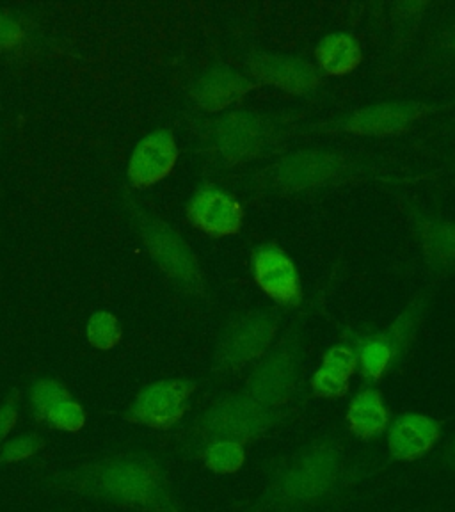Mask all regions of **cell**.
Masks as SVG:
<instances>
[{
    "label": "cell",
    "mask_w": 455,
    "mask_h": 512,
    "mask_svg": "<svg viewBox=\"0 0 455 512\" xmlns=\"http://www.w3.org/2000/svg\"><path fill=\"white\" fill-rule=\"evenodd\" d=\"M239 89L237 80L230 77H216L203 88L200 102L208 109H221L232 102L233 96H237Z\"/></svg>",
    "instance_id": "obj_21"
},
{
    "label": "cell",
    "mask_w": 455,
    "mask_h": 512,
    "mask_svg": "<svg viewBox=\"0 0 455 512\" xmlns=\"http://www.w3.org/2000/svg\"><path fill=\"white\" fill-rule=\"evenodd\" d=\"M272 326L265 320H248L228 336L223 347V360L228 365H242L253 360L271 342Z\"/></svg>",
    "instance_id": "obj_10"
},
{
    "label": "cell",
    "mask_w": 455,
    "mask_h": 512,
    "mask_svg": "<svg viewBox=\"0 0 455 512\" xmlns=\"http://www.w3.org/2000/svg\"><path fill=\"white\" fill-rule=\"evenodd\" d=\"M288 386V365L285 361H272L256 376L253 393L258 404H274L285 395Z\"/></svg>",
    "instance_id": "obj_15"
},
{
    "label": "cell",
    "mask_w": 455,
    "mask_h": 512,
    "mask_svg": "<svg viewBox=\"0 0 455 512\" xmlns=\"http://www.w3.org/2000/svg\"><path fill=\"white\" fill-rule=\"evenodd\" d=\"M347 424L360 440H372L390 427V413L384 406L381 393L365 390L352 399L347 409Z\"/></svg>",
    "instance_id": "obj_9"
},
{
    "label": "cell",
    "mask_w": 455,
    "mask_h": 512,
    "mask_svg": "<svg viewBox=\"0 0 455 512\" xmlns=\"http://www.w3.org/2000/svg\"><path fill=\"white\" fill-rule=\"evenodd\" d=\"M361 365H363V372L365 376L370 379H381L386 368L392 361V344L388 338H372L368 340L367 344L361 347L360 352Z\"/></svg>",
    "instance_id": "obj_20"
},
{
    "label": "cell",
    "mask_w": 455,
    "mask_h": 512,
    "mask_svg": "<svg viewBox=\"0 0 455 512\" xmlns=\"http://www.w3.org/2000/svg\"><path fill=\"white\" fill-rule=\"evenodd\" d=\"M440 441V424L420 413H406L388 431V448L399 461H416Z\"/></svg>",
    "instance_id": "obj_6"
},
{
    "label": "cell",
    "mask_w": 455,
    "mask_h": 512,
    "mask_svg": "<svg viewBox=\"0 0 455 512\" xmlns=\"http://www.w3.org/2000/svg\"><path fill=\"white\" fill-rule=\"evenodd\" d=\"M86 336L91 347L98 351H111L123 338L120 320L109 312L93 313L86 326Z\"/></svg>",
    "instance_id": "obj_16"
},
{
    "label": "cell",
    "mask_w": 455,
    "mask_h": 512,
    "mask_svg": "<svg viewBox=\"0 0 455 512\" xmlns=\"http://www.w3.org/2000/svg\"><path fill=\"white\" fill-rule=\"evenodd\" d=\"M256 70L265 80L288 91H304L313 88L317 82V77L308 64L281 57L264 59Z\"/></svg>",
    "instance_id": "obj_12"
},
{
    "label": "cell",
    "mask_w": 455,
    "mask_h": 512,
    "mask_svg": "<svg viewBox=\"0 0 455 512\" xmlns=\"http://www.w3.org/2000/svg\"><path fill=\"white\" fill-rule=\"evenodd\" d=\"M86 411L80 406L77 400L70 399L61 400L56 408L52 409L41 425H47L54 431L70 432L77 434L86 427Z\"/></svg>",
    "instance_id": "obj_18"
},
{
    "label": "cell",
    "mask_w": 455,
    "mask_h": 512,
    "mask_svg": "<svg viewBox=\"0 0 455 512\" xmlns=\"http://www.w3.org/2000/svg\"><path fill=\"white\" fill-rule=\"evenodd\" d=\"M434 246L440 249L441 255H452L455 251V232L454 230H450V228H445V230H441L438 232V237H436V242H434Z\"/></svg>",
    "instance_id": "obj_27"
},
{
    "label": "cell",
    "mask_w": 455,
    "mask_h": 512,
    "mask_svg": "<svg viewBox=\"0 0 455 512\" xmlns=\"http://www.w3.org/2000/svg\"><path fill=\"white\" fill-rule=\"evenodd\" d=\"M317 57L322 70L329 75L354 72L363 59L360 45L345 34H335L322 41L317 50Z\"/></svg>",
    "instance_id": "obj_11"
},
{
    "label": "cell",
    "mask_w": 455,
    "mask_h": 512,
    "mask_svg": "<svg viewBox=\"0 0 455 512\" xmlns=\"http://www.w3.org/2000/svg\"><path fill=\"white\" fill-rule=\"evenodd\" d=\"M313 392L322 399H340L345 393L349 392V379L333 370L320 367L317 374L313 376Z\"/></svg>",
    "instance_id": "obj_22"
},
{
    "label": "cell",
    "mask_w": 455,
    "mask_h": 512,
    "mask_svg": "<svg viewBox=\"0 0 455 512\" xmlns=\"http://www.w3.org/2000/svg\"><path fill=\"white\" fill-rule=\"evenodd\" d=\"M194 390L196 384L182 379L150 384L128 408L127 420L153 431H168L184 418Z\"/></svg>",
    "instance_id": "obj_3"
},
{
    "label": "cell",
    "mask_w": 455,
    "mask_h": 512,
    "mask_svg": "<svg viewBox=\"0 0 455 512\" xmlns=\"http://www.w3.org/2000/svg\"><path fill=\"white\" fill-rule=\"evenodd\" d=\"M255 280L278 303L296 304L301 299L296 267L278 249H264L255 256Z\"/></svg>",
    "instance_id": "obj_8"
},
{
    "label": "cell",
    "mask_w": 455,
    "mask_h": 512,
    "mask_svg": "<svg viewBox=\"0 0 455 512\" xmlns=\"http://www.w3.org/2000/svg\"><path fill=\"white\" fill-rule=\"evenodd\" d=\"M176 159L178 148L173 136L166 130L153 132L144 137L132 155L128 164V180L139 189L155 185L173 171Z\"/></svg>",
    "instance_id": "obj_5"
},
{
    "label": "cell",
    "mask_w": 455,
    "mask_h": 512,
    "mask_svg": "<svg viewBox=\"0 0 455 512\" xmlns=\"http://www.w3.org/2000/svg\"><path fill=\"white\" fill-rule=\"evenodd\" d=\"M342 470L335 445H319L299 457L276 482V495L287 504H312L328 495Z\"/></svg>",
    "instance_id": "obj_2"
},
{
    "label": "cell",
    "mask_w": 455,
    "mask_h": 512,
    "mask_svg": "<svg viewBox=\"0 0 455 512\" xmlns=\"http://www.w3.org/2000/svg\"><path fill=\"white\" fill-rule=\"evenodd\" d=\"M413 114L397 107H379L372 111L360 112L351 121L352 132L372 136H392L408 127Z\"/></svg>",
    "instance_id": "obj_13"
},
{
    "label": "cell",
    "mask_w": 455,
    "mask_h": 512,
    "mask_svg": "<svg viewBox=\"0 0 455 512\" xmlns=\"http://www.w3.org/2000/svg\"><path fill=\"white\" fill-rule=\"evenodd\" d=\"M43 448H45V440L36 432H27L22 436L6 440L0 445V466L29 461L32 457L38 456Z\"/></svg>",
    "instance_id": "obj_19"
},
{
    "label": "cell",
    "mask_w": 455,
    "mask_h": 512,
    "mask_svg": "<svg viewBox=\"0 0 455 512\" xmlns=\"http://www.w3.org/2000/svg\"><path fill=\"white\" fill-rule=\"evenodd\" d=\"M269 424L267 411L256 400L230 399L208 411L201 431L212 441H246L264 432Z\"/></svg>",
    "instance_id": "obj_4"
},
{
    "label": "cell",
    "mask_w": 455,
    "mask_h": 512,
    "mask_svg": "<svg viewBox=\"0 0 455 512\" xmlns=\"http://www.w3.org/2000/svg\"><path fill=\"white\" fill-rule=\"evenodd\" d=\"M356 365H358V360H356V354L351 349L333 347L331 351L326 352L320 367L328 368V370H333L340 376L351 379L352 374L356 372Z\"/></svg>",
    "instance_id": "obj_24"
},
{
    "label": "cell",
    "mask_w": 455,
    "mask_h": 512,
    "mask_svg": "<svg viewBox=\"0 0 455 512\" xmlns=\"http://www.w3.org/2000/svg\"><path fill=\"white\" fill-rule=\"evenodd\" d=\"M18 424V392L13 393L0 406V445L8 440L9 434L15 431Z\"/></svg>",
    "instance_id": "obj_25"
},
{
    "label": "cell",
    "mask_w": 455,
    "mask_h": 512,
    "mask_svg": "<svg viewBox=\"0 0 455 512\" xmlns=\"http://www.w3.org/2000/svg\"><path fill=\"white\" fill-rule=\"evenodd\" d=\"M57 484L75 495L128 511H166L171 489L166 473L146 454H112L79 464Z\"/></svg>",
    "instance_id": "obj_1"
},
{
    "label": "cell",
    "mask_w": 455,
    "mask_h": 512,
    "mask_svg": "<svg viewBox=\"0 0 455 512\" xmlns=\"http://www.w3.org/2000/svg\"><path fill=\"white\" fill-rule=\"evenodd\" d=\"M72 393L61 381L56 379H41L32 386V413L38 422H43L45 416L56 408L61 400L70 399Z\"/></svg>",
    "instance_id": "obj_17"
},
{
    "label": "cell",
    "mask_w": 455,
    "mask_h": 512,
    "mask_svg": "<svg viewBox=\"0 0 455 512\" xmlns=\"http://www.w3.org/2000/svg\"><path fill=\"white\" fill-rule=\"evenodd\" d=\"M157 249L155 255L162 260V264L168 267L169 271L178 272V274H187L191 271V260L189 256L185 255L182 248H180V240H171L169 237H157Z\"/></svg>",
    "instance_id": "obj_23"
},
{
    "label": "cell",
    "mask_w": 455,
    "mask_h": 512,
    "mask_svg": "<svg viewBox=\"0 0 455 512\" xmlns=\"http://www.w3.org/2000/svg\"><path fill=\"white\" fill-rule=\"evenodd\" d=\"M24 38L20 25L15 24L6 15H0V48H11L18 45Z\"/></svg>",
    "instance_id": "obj_26"
},
{
    "label": "cell",
    "mask_w": 455,
    "mask_h": 512,
    "mask_svg": "<svg viewBox=\"0 0 455 512\" xmlns=\"http://www.w3.org/2000/svg\"><path fill=\"white\" fill-rule=\"evenodd\" d=\"M242 207L223 192L207 191L198 194L189 207L191 223L212 237H228L242 226Z\"/></svg>",
    "instance_id": "obj_7"
},
{
    "label": "cell",
    "mask_w": 455,
    "mask_h": 512,
    "mask_svg": "<svg viewBox=\"0 0 455 512\" xmlns=\"http://www.w3.org/2000/svg\"><path fill=\"white\" fill-rule=\"evenodd\" d=\"M201 457L210 472L232 475L239 472L246 463V445L244 441L237 440L210 441Z\"/></svg>",
    "instance_id": "obj_14"
},
{
    "label": "cell",
    "mask_w": 455,
    "mask_h": 512,
    "mask_svg": "<svg viewBox=\"0 0 455 512\" xmlns=\"http://www.w3.org/2000/svg\"><path fill=\"white\" fill-rule=\"evenodd\" d=\"M447 459L448 463L454 464L455 466V440L452 441V445H450V448L447 450Z\"/></svg>",
    "instance_id": "obj_28"
}]
</instances>
